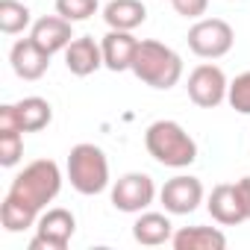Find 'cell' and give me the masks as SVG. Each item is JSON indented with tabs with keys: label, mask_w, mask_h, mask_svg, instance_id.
<instances>
[{
	"label": "cell",
	"mask_w": 250,
	"mask_h": 250,
	"mask_svg": "<svg viewBox=\"0 0 250 250\" xmlns=\"http://www.w3.org/2000/svg\"><path fill=\"white\" fill-rule=\"evenodd\" d=\"M235 186H238V194H241V203H244V209H247V221H250V177H241Z\"/></svg>",
	"instance_id": "25"
},
{
	"label": "cell",
	"mask_w": 250,
	"mask_h": 250,
	"mask_svg": "<svg viewBox=\"0 0 250 250\" xmlns=\"http://www.w3.org/2000/svg\"><path fill=\"white\" fill-rule=\"evenodd\" d=\"M36 238L30 241V250H65L74 238V229H77V218L74 212L56 206V209H47L39 215V224H36Z\"/></svg>",
	"instance_id": "6"
},
{
	"label": "cell",
	"mask_w": 250,
	"mask_h": 250,
	"mask_svg": "<svg viewBox=\"0 0 250 250\" xmlns=\"http://www.w3.org/2000/svg\"><path fill=\"white\" fill-rule=\"evenodd\" d=\"M186 88H188L191 103H197L200 109H215V106H221L227 100L229 83H227V77H224V71L218 65L203 62V65H197L188 74V85Z\"/></svg>",
	"instance_id": "8"
},
{
	"label": "cell",
	"mask_w": 250,
	"mask_h": 250,
	"mask_svg": "<svg viewBox=\"0 0 250 250\" xmlns=\"http://www.w3.org/2000/svg\"><path fill=\"white\" fill-rule=\"evenodd\" d=\"M145 147L165 168H188L197 159V142L177 121H153L145 133Z\"/></svg>",
	"instance_id": "2"
},
{
	"label": "cell",
	"mask_w": 250,
	"mask_h": 250,
	"mask_svg": "<svg viewBox=\"0 0 250 250\" xmlns=\"http://www.w3.org/2000/svg\"><path fill=\"white\" fill-rule=\"evenodd\" d=\"M30 39H33L42 50H47V53L53 56V53L65 50V47L74 42V30H71V21L62 18V15L56 12V15H44V18H39V21L33 24Z\"/></svg>",
	"instance_id": "13"
},
{
	"label": "cell",
	"mask_w": 250,
	"mask_h": 250,
	"mask_svg": "<svg viewBox=\"0 0 250 250\" xmlns=\"http://www.w3.org/2000/svg\"><path fill=\"white\" fill-rule=\"evenodd\" d=\"M33 12L21 3V0H0V33L18 36L30 27Z\"/></svg>",
	"instance_id": "20"
},
{
	"label": "cell",
	"mask_w": 250,
	"mask_h": 250,
	"mask_svg": "<svg viewBox=\"0 0 250 250\" xmlns=\"http://www.w3.org/2000/svg\"><path fill=\"white\" fill-rule=\"evenodd\" d=\"M156 197V186L147 174L142 171H130L118 177V183L112 186V206L118 212H127V215H136V212H145Z\"/></svg>",
	"instance_id": "7"
},
{
	"label": "cell",
	"mask_w": 250,
	"mask_h": 250,
	"mask_svg": "<svg viewBox=\"0 0 250 250\" xmlns=\"http://www.w3.org/2000/svg\"><path fill=\"white\" fill-rule=\"evenodd\" d=\"M171 3H174L177 15H183V18H200L206 12V6H209V0H171Z\"/></svg>",
	"instance_id": "24"
},
{
	"label": "cell",
	"mask_w": 250,
	"mask_h": 250,
	"mask_svg": "<svg viewBox=\"0 0 250 250\" xmlns=\"http://www.w3.org/2000/svg\"><path fill=\"white\" fill-rule=\"evenodd\" d=\"M100 50H103V65L109 71H130L133 68V56L139 50V39L130 30H109L100 39Z\"/></svg>",
	"instance_id": "11"
},
{
	"label": "cell",
	"mask_w": 250,
	"mask_h": 250,
	"mask_svg": "<svg viewBox=\"0 0 250 250\" xmlns=\"http://www.w3.org/2000/svg\"><path fill=\"white\" fill-rule=\"evenodd\" d=\"M171 244L177 250H224L227 235L218 227H183L174 232Z\"/></svg>",
	"instance_id": "18"
},
{
	"label": "cell",
	"mask_w": 250,
	"mask_h": 250,
	"mask_svg": "<svg viewBox=\"0 0 250 250\" xmlns=\"http://www.w3.org/2000/svg\"><path fill=\"white\" fill-rule=\"evenodd\" d=\"M59 188H62V171H59V165L53 159H36V162H30L12 180L6 197L42 215V209L59 194Z\"/></svg>",
	"instance_id": "1"
},
{
	"label": "cell",
	"mask_w": 250,
	"mask_h": 250,
	"mask_svg": "<svg viewBox=\"0 0 250 250\" xmlns=\"http://www.w3.org/2000/svg\"><path fill=\"white\" fill-rule=\"evenodd\" d=\"M56 12L62 18H68L71 24L88 21L97 12V0H56Z\"/></svg>",
	"instance_id": "23"
},
{
	"label": "cell",
	"mask_w": 250,
	"mask_h": 250,
	"mask_svg": "<svg viewBox=\"0 0 250 250\" xmlns=\"http://www.w3.org/2000/svg\"><path fill=\"white\" fill-rule=\"evenodd\" d=\"M12 109H15V124L21 133H39L53 121V106L44 97H24L12 103Z\"/></svg>",
	"instance_id": "16"
},
{
	"label": "cell",
	"mask_w": 250,
	"mask_h": 250,
	"mask_svg": "<svg viewBox=\"0 0 250 250\" xmlns=\"http://www.w3.org/2000/svg\"><path fill=\"white\" fill-rule=\"evenodd\" d=\"M133 238L145 247H159L174 238V224L162 212H139L133 224Z\"/></svg>",
	"instance_id": "15"
},
{
	"label": "cell",
	"mask_w": 250,
	"mask_h": 250,
	"mask_svg": "<svg viewBox=\"0 0 250 250\" xmlns=\"http://www.w3.org/2000/svg\"><path fill=\"white\" fill-rule=\"evenodd\" d=\"M0 224H3L6 232H24V229L39 224V212H33V209L3 197V203H0Z\"/></svg>",
	"instance_id": "19"
},
{
	"label": "cell",
	"mask_w": 250,
	"mask_h": 250,
	"mask_svg": "<svg viewBox=\"0 0 250 250\" xmlns=\"http://www.w3.org/2000/svg\"><path fill=\"white\" fill-rule=\"evenodd\" d=\"M145 85L150 88H174L183 77V59L174 47L162 44V42H139V50L133 56V68H130Z\"/></svg>",
	"instance_id": "3"
},
{
	"label": "cell",
	"mask_w": 250,
	"mask_h": 250,
	"mask_svg": "<svg viewBox=\"0 0 250 250\" xmlns=\"http://www.w3.org/2000/svg\"><path fill=\"white\" fill-rule=\"evenodd\" d=\"M103 65V50L91 36H80L65 47V68L74 77H88Z\"/></svg>",
	"instance_id": "14"
},
{
	"label": "cell",
	"mask_w": 250,
	"mask_h": 250,
	"mask_svg": "<svg viewBox=\"0 0 250 250\" xmlns=\"http://www.w3.org/2000/svg\"><path fill=\"white\" fill-rule=\"evenodd\" d=\"M227 100H229V106H232L238 115H250V71L238 74V77L229 83Z\"/></svg>",
	"instance_id": "22"
},
{
	"label": "cell",
	"mask_w": 250,
	"mask_h": 250,
	"mask_svg": "<svg viewBox=\"0 0 250 250\" xmlns=\"http://www.w3.org/2000/svg\"><path fill=\"white\" fill-rule=\"evenodd\" d=\"M206 209L209 215L224 224V227H235L241 221H247V209L241 203V194H238V186L235 183H221L212 188L209 200H206Z\"/></svg>",
	"instance_id": "10"
},
{
	"label": "cell",
	"mask_w": 250,
	"mask_h": 250,
	"mask_svg": "<svg viewBox=\"0 0 250 250\" xmlns=\"http://www.w3.org/2000/svg\"><path fill=\"white\" fill-rule=\"evenodd\" d=\"M9 62H12V71L21 77V80H42L47 74V65H50V53L42 50L33 39H21L12 44L9 50Z\"/></svg>",
	"instance_id": "12"
},
{
	"label": "cell",
	"mask_w": 250,
	"mask_h": 250,
	"mask_svg": "<svg viewBox=\"0 0 250 250\" xmlns=\"http://www.w3.org/2000/svg\"><path fill=\"white\" fill-rule=\"evenodd\" d=\"M68 180L85 197L100 194L109 186V159H106V153L91 142L74 145L71 153H68Z\"/></svg>",
	"instance_id": "4"
},
{
	"label": "cell",
	"mask_w": 250,
	"mask_h": 250,
	"mask_svg": "<svg viewBox=\"0 0 250 250\" xmlns=\"http://www.w3.org/2000/svg\"><path fill=\"white\" fill-rule=\"evenodd\" d=\"M24 156V133L21 130H0V165L15 168Z\"/></svg>",
	"instance_id": "21"
},
{
	"label": "cell",
	"mask_w": 250,
	"mask_h": 250,
	"mask_svg": "<svg viewBox=\"0 0 250 250\" xmlns=\"http://www.w3.org/2000/svg\"><path fill=\"white\" fill-rule=\"evenodd\" d=\"M159 200L168 215H191L203 203V183L191 174H177L162 186Z\"/></svg>",
	"instance_id": "9"
},
{
	"label": "cell",
	"mask_w": 250,
	"mask_h": 250,
	"mask_svg": "<svg viewBox=\"0 0 250 250\" xmlns=\"http://www.w3.org/2000/svg\"><path fill=\"white\" fill-rule=\"evenodd\" d=\"M103 21L109 30H136L147 21V9L142 0H109L103 9Z\"/></svg>",
	"instance_id": "17"
},
{
	"label": "cell",
	"mask_w": 250,
	"mask_h": 250,
	"mask_svg": "<svg viewBox=\"0 0 250 250\" xmlns=\"http://www.w3.org/2000/svg\"><path fill=\"white\" fill-rule=\"evenodd\" d=\"M235 33L224 18H200L188 30V47L200 59H221L232 50Z\"/></svg>",
	"instance_id": "5"
}]
</instances>
